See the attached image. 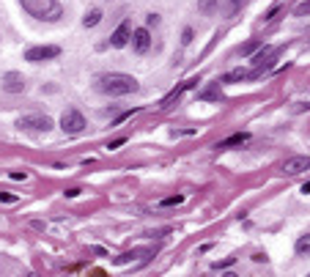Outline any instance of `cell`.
Returning a JSON list of instances; mask_svg holds the SVG:
<instances>
[{
    "label": "cell",
    "mask_w": 310,
    "mask_h": 277,
    "mask_svg": "<svg viewBox=\"0 0 310 277\" xmlns=\"http://www.w3.org/2000/svg\"><path fill=\"white\" fill-rule=\"evenodd\" d=\"M99 88H102V93H107V96H126V93H134L140 85L132 74L113 72V74H105V77L99 80Z\"/></svg>",
    "instance_id": "cell-1"
},
{
    "label": "cell",
    "mask_w": 310,
    "mask_h": 277,
    "mask_svg": "<svg viewBox=\"0 0 310 277\" xmlns=\"http://www.w3.org/2000/svg\"><path fill=\"white\" fill-rule=\"evenodd\" d=\"M19 3H22V9L28 11L30 17H36V19L52 22V19L60 17V3L58 0H19Z\"/></svg>",
    "instance_id": "cell-2"
},
{
    "label": "cell",
    "mask_w": 310,
    "mask_h": 277,
    "mask_svg": "<svg viewBox=\"0 0 310 277\" xmlns=\"http://www.w3.org/2000/svg\"><path fill=\"white\" fill-rule=\"evenodd\" d=\"M19 129H30V132H50L52 129V118L42 116V113H30V116H22L17 121Z\"/></svg>",
    "instance_id": "cell-3"
},
{
    "label": "cell",
    "mask_w": 310,
    "mask_h": 277,
    "mask_svg": "<svg viewBox=\"0 0 310 277\" xmlns=\"http://www.w3.org/2000/svg\"><path fill=\"white\" fill-rule=\"evenodd\" d=\"M60 129L69 132V134H80L85 129V118L80 110H66L63 116H60Z\"/></svg>",
    "instance_id": "cell-4"
},
{
    "label": "cell",
    "mask_w": 310,
    "mask_h": 277,
    "mask_svg": "<svg viewBox=\"0 0 310 277\" xmlns=\"http://www.w3.org/2000/svg\"><path fill=\"white\" fill-rule=\"evenodd\" d=\"M58 55H60V47L44 44V47H30V50L25 52V60H30V63H42V60H52Z\"/></svg>",
    "instance_id": "cell-5"
},
{
    "label": "cell",
    "mask_w": 310,
    "mask_h": 277,
    "mask_svg": "<svg viewBox=\"0 0 310 277\" xmlns=\"http://www.w3.org/2000/svg\"><path fill=\"white\" fill-rule=\"evenodd\" d=\"M286 176H299V173H305L310 170V157H288L286 162H283V167H280Z\"/></svg>",
    "instance_id": "cell-6"
},
{
    "label": "cell",
    "mask_w": 310,
    "mask_h": 277,
    "mask_svg": "<svg viewBox=\"0 0 310 277\" xmlns=\"http://www.w3.org/2000/svg\"><path fill=\"white\" fill-rule=\"evenodd\" d=\"M129 42H132V50L143 55V52L151 50V33H148V28H134Z\"/></svg>",
    "instance_id": "cell-7"
},
{
    "label": "cell",
    "mask_w": 310,
    "mask_h": 277,
    "mask_svg": "<svg viewBox=\"0 0 310 277\" xmlns=\"http://www.w3.org/2000/svg\"><path fill=\"white\" fill-rule=\"evenodd\" d=\"M129 39H132V22H121L118 28H116V33L110 36V47H116V50H121V47H126L129 44Z\"/></svg>",
    "instance_id": "cell-8"
},
{
    "label": "cell",
    "mask_w": 310,
    "mask_h": 277,
    "mask_svg": "<svg viewBox=\"0 0 310 277\" xmlns=\"http://www.w3.org/2000/svg\"><path fill=\"white\" fill-rule=\"evenodd\" d=\"M3 91H6V93H22V91H25V77H22L19 72L3 74Z\"/></svg>",
    "instance_id": "cell-9"
},
{
    "label": "cell",
    "mask_w": 310,
    "mask_h": 277,
    "mask_svg": "<svg viewBox=\"0 0 310 277\" xmlns=\"http://www.w3.org/2000/svg\"><path fill=\"white\" fill-rule=\"evenodd\" d=\"M198 83H200L198 77H192V80H187V83H181V85L176 88V91H170V93H167V96H165V102H162V107H167V105L173 102V99H176V96H181V93H184V91H190V88H195V85H198Z\"/></svg>",
    "instance_id": "cell-10"
},
{
    "label": "cell",
    "mask_w": 310,
    "mask_h": 277,
    "mask_svg": "<svg viewBox=\"0 0 310 277\" xmlns=\"http://www.w3.org/2000/svg\"><path fill=\"white\" fill-rule=\"evenodd\" d=\"M198 11H200V14H206V17L217 14V11H220V0H198Z\"/></svg>",
    "instance_id": "cell-11"
},
{
    "label": "cell",
    "mask_w": 310,
    "mask_h": 277,
    "mask_svg": "<svg viewBox=\"0 0 310 277\" xmlns=\"http://www.w3.org/2000/svg\"><path fill=\"white\" fill-rule=\"evenodd\" d=\"M250 140V134H245V132H239V134H231L228 140H222V143L217 148H231V146H242V143H247Z\"/></svg>",
    "instance_id": "cell-12"
},
{
    "label": "cell",
    "mask_w": 310,
    "mask_h": 277,
    "mask_svg": "<svg viewBox=\"0 0 310 277\" xmlns=\"http://www.w3.org/2000/svg\"><path fill=\"white\" fill-rule=\"evenodd\" d=\"M99 22H102V11H99V9H91L88 14L83 17V25H85V28H93V25H99Z\"/></svg>",
    "instance_id": "cell-13"
},
{
    "label": "cell",
    "mask_w": 310,
    "mask_h": 277,
    "mask_svg": "<svg viewBox=\"0 0 310 277\" xmlns=\"http://www.w3.org/2000/svg\"><path fill=\"white\" fill-rule=\"evenodd\" d=\"M258 47H261V39H250V42H245L239 47V55H253Z\"/></svg>",
    "instance_id": "cell-14"
},
{
    "label": "cell",
    "mask_w": 310,
    "mask_h": 277,
    "mask_svg": "<svg viewBox=\"0 0 310 277\" xmlns=\"http://www.w3.org/2000/svg\"><path fill=\"white\" fill-rule=\"evenodd\" d=\"M296 253H299V255H310V233H305V236L296 239Z\"/></svg>",
    "instance_id": "cell-15"
},
{
    "label": "cell",
    "mask_w": 310,
    "mask_h": 277,
    "mask_svg": "<svg viewBox=\"0 0 310 277\" xmlns=\"http://www.w3.org/2000/svg\"><path fill=\"white\" fill-rule=\"evenodd\" d=\"M247 77H250V72H242V69H236V72L225 74V77H222V83H233V80H247Z\"/></svg>",
    "instance_id": "cell-16"
},
{
    "label": "cell",
    "mask_w": 310,
    "mask_h": 277,
    "mask_svg": "<svg viewBox=\"0 0 310 277\" xmlns=\"http://www.w3.org/2000/svg\"><path fill=\"white\" fill-rule=\"evenodd\" d=\"M179 203H184V195H170V198H162V200H159V206H162V209L179 206Z\"/></svg>",
    "instance_id": "cell-17"
},
{
    "label": "cell",
    "mask_w": 310,
    "mask_h": 277,
    "mask_svg": "<svg viewBox=\"0 0 310 277\" xmlns=\"http://www.w3.org/2000/svg\"><path fill=\"white\" fill-rule=\"evenodd\" d=\"M0 200H3V203H17V195L14 192H9V190H0Z\"/></svg>",
    "instance_id": "cell-18"
},
{
    "label": "cell",
    "mask_w": 310,
    "mask_h": 277,
    "mask_svg": "<svg viewBox=\"0 0 310 277\" xmlns=\"http://www.w3.org/2000/svg\"><path fill=\"white\" fill-rule=\"evenodd\" d=\"M242 3H245V0H228V14H239V9H242Z\"/></svg>",
    "instance_id": "cell-19"
},
{
    "label": "cell",
    "mask_w": 310,
    "mask_h": 277,
    "mask_svg": "<svg viewBox=\"0 0 310 277\" xmlns=\"http://www.w3.org/2000/svg\"><path fill=\"white\" fill-rule=\"evenodd\" d=\"M200 99H220V91H217V88H212V91H203V93H200Z\"/></svg>",
    "instance_id": "cell-20"
},
{
    "label": "cell",
    "mask_w": 310,
    "mask_h": 277,
    "mask_svg": "<svg viewBox=\"0 0 310 277\" xmlns=\"http://www.w3.org/2000/svg\"><path fill=\"white\" fill-rule=\"evenodd\" d=\"M9 176H11L14 181H25V179H28V173H25V170H11Z\"/></svg>",
    "instance_id": "cell-21"
},
{
    "label": "cell",
    "mask_w": 310,
    "mask_h": 277,
    "mask_svg": "<svg viewBox=\"0 0 310 277\" xmlns=\"http://www.w3.org/2000/svg\"><path fill=\"white\" fill-rule=\"evenodd\" d=\"M124 143H126V137H116V140H110V143H107V148L113 151V148H118V146H124Z\"/></svg>",
    "instance_id": "cell-22"
},
{
    "label": "cell",
    "mask_w": 310,
    "mask_h": 277,
    "mask_svg": "<svg viewBox=\"0 0 310 277\" xmlns=\"http://www.w3.org/2000/svg\"><path fill=\"white\" fill-rule=\"evenodd\" d=\"M305 14H310V3H302L299 9H296V17H305Z\"/></svg>",
    "instance_id": "cell-23"
},
{
    "label": "cell",
    "mask_w": 310,
    "mask_h": 277,
    "mask_svg": "<svg viewBox=\"0 0 310 277\" xmlns=\"http://www.w3.org/2000/svg\"><path fill=\"white\" fill-rule=\"evenodd\" d=\"M190 42H192V28H187L184 36H181V44H190Z\"/></svg>",
    "instance_id": "cell-24"
},
{
    "label": "cell",
    "mask_w": 310,
    "mask_h": 277,
    "mask_svg": "<svg viewBox=\"0 0 310 277\" xmlns=\"http://www.w3.org/2000/svg\"><path fill=\"white\" fill-rule=\"evenodd\" d=\"M233 258H228V261H222V263H212V269H225V266H231Z\"/></svg>",
    "instance_id": "cell-25"
},
{
    "label": "cell",
    "mask_w": 310,
    "mask_h": 277,
    "mask_svg": "<svg viewBox=\"0 0 310 277\" xmlns=\"http://www.w3.org/2000/svg\"><path fill=\"white\" fill-rule=\"evenodd\" d=\"M77 195H80V190H77V187H72V190H66V198H77Z\"/></svg>",
    "instance_id": "cell-26"
},
{
    "label": "cell",
    "mask_w": 310,
    "mask_h": 277,
    "mask_svg": "<svg viewBox=\"0 0 310 277\" xmlns=\"http://www.w3.org/2000/svg\"><path fill=\"white\" fill-rule=\"evenodd\" d=\"M146 22H148V25H157V22H159V17H157V14H148V17H146Z\"/></svg>",
    "instance_id": "cell-27"
},
{
    "label": "cell",
    "mask_w": 310,
    "mask_h": 277,
    "mask_svg": "<svg viewBox=\"0 0 310 277\" xmlns=\"http://www.w3.org/2000/svg\"><path fill=\"white\" fill-rule=\"evenodd\" d=\"M253 261H255V263H264V261H266V255H264V253H255V255H253Z\"/></svg>",
    "instance_id": "cell-28"
},
{
    "label": "cell",
    "mask_w": 310,
    "mask_h": 277,
    "mask_svg": "<svg viewBox=\"0 0 310 277\" xmlns=\"http://www.w3.org/2000/svg\"><path fill=\"white\" fill-rule=\"evenodd\" d=\"M302 192H305V195H310V181H307L305 187H302Z\"/></svg>",
    "instance_id": "cell-29"
}]
</instances>
